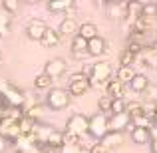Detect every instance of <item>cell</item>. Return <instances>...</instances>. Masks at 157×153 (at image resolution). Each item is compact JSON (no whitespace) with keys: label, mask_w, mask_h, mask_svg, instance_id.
Listing matches in <instances>:
<instances>
[{"label":"cell","mask_w":157,"mask_h":153,"mask_svg":"<svg viewBox=\"0 0 157 153\" xmlns=\"http://www.w3.org/2000/svg\"><path fill=\"white\" fill-rule=\"evenodd\" d=\"M0 103L4 105V109H6L8 105L22 107V103H24V94L20 92L18 88H14L10 82L0 80Z\"/></svg>","instance_id":"1"},{"label":"cell","mask_w":157,"mask_h":153,"mask_svg":"<svg viewBox=\"0 0 157 153\" xmlns=\"http://www.w3.org/2000/svg\"><path fill=\"white\" fill-rule=\"evenodd\" d=\"M88 80H90V86H107V82L111 80V66L109 62H98L90 68V74H88Z\"/></svg>","instance_id":"2"},{"label":"cell","mask_w":157,"mask_h":153,"mask_svg":"<svg viewBox=\"0 0 157 153\" xmlns=\"http://www.w3.org/2000/svg\"><path fill=\"white\" fill-rule=\"evenodd\" d=\"M70 100H72V96H70L68 90L50 88V92H48V96H46V105H48V109L60 111V109H64V107L70 105Z\"/></svg>","instance_id":"3"},{"label":"cell","mask_w":157,"mask_h":153,"mask_svg":"<svg viewBox=\"0 0 157 153\" xmlns=\"http://www.w3.org/2000/svg\"><path fill=\"white\" fill-rule=\"evenodd\" d=\"M109 131V127H107V115L105 113H94L92 117H90V123H88V133L92 135L94 139H101L104 135Z\"/></svg>","instance_id":"4"},{"label":"cell","mask_w":157,"mask_h":153,"mask_svg":"<svg viewBox=\"0 0 157 153\" xmlns=\"http://www.w3.org/2000/svg\"><path fill=\"white\" fill-rule=\"evenodd\" d=\"M88 123H90V117H86L84 113H74L66 121V133L84 137V133H88Z\"/></svg>","instance_id":"5"},{"label":"cell","mask_w":157,"mask_h":153,"mask_svg":"<svg viewBox=\"0 0 157 153\" xmlns=\"http://www.w3.org/2000/svg\"><path fill=\"white\" fill-rule=\"evenodd\" d=\"M107 127H109V131H115V133H123V129H129V131L133 129V125H131V117H129L127 111L107 117Z\"/></svg>","instance_id":"6"},{"label":"cell","mask_w":157,"mask_h":153,"mask_svg":"<svg viewBox=\"0 0 157 153\" xmlns=\"http://www.w3.org/2000/svg\"><path fill=\"white\" fill-rule=\"evenodd\" d=\"M66 68H68L66 60H62V58H52V60H48L46 66H44V74H46L50 80H58V78L64 76Z\"/></svg>","instance_id":"7"},{"label":"cell","mask_w":157,"mask_h":153,"mask_svg":"<svg viewBox=\"0 0 157 153\" xmlns=\"http://www.w3.org/2000/svg\"><path fill=\"white\" fill-rule=\"evenodd\" d=\"M46 22L44 20H38V18H34V20H30V22L26 24V34H28V38L30 40H34V42H40L42 40V36H44V32H46Z\"/></svg>","instance_id":"8"},{"label":"cell","mask_w":157,"mask_h":153,"mask_svg":"<svg viewBox=\"0 0 157 153\" xmlns=\"http://www.w3.org/2000/svg\"><path fill=\"white\" fill-rule=\"evenodd\" d=\"M78 22L72 18V16H68V18H64L60 22V26H58V36L60 38H68V36H76L78 32Z\"/></svg>","instance_id":"9"},{"label":"cell","mask_w":157,"mask_h":153,"mask_svg":"<svg viewBox=\"0 0 157 153\" xmlns=\"http://www.w3.org/2000/svg\"><path fill=\"white\" fill-rule=\"evenodd\" d=\"M92 88L90 86V80L88 78H82V80H76V82H70V88H68V92H70V96H74V98H80V96H84L88 90Z\"/></svg>","instance_id":"10"},{"label":"cell","mask_w":157,"mask_h":153,"mask_svg":"<svg viewBox=\"0 0 157 153\" xmlns=\"http://www.w3.org/2000/svg\"><path fill=\"white\" fill-rule=\"evenodd\" d=\"M131 141L135 145H145V143L151 141V133L147 127H133L131 129Z\"/></svg>","instance_id":"11"},{"label":"cell","mask_w":157,"mask_h":153,"mask_svg":"<svg viewBox=\"0 0 157 153\" xmlns=\"http://www.w3.org/2000/svg\"><path fill=\"white\" fill-rule=\"evenodd\" d=\"M141 14H143V4L141 2H127L125 4V14L123 16H127V20L131 24L141 18Z\"/></svg>","instance_id":"12"},{"label":"cell","mask_w":157,"mask_h":153,"mask_svg":"<svg viewBox=\"0 0 157 153\" xmlns=\"http://www.w3.org/2000/svg\"><path fill=\"white\" fill-rule=\"evenodd\" d=\"M121 141H123V133H115V131H107L104 137L100 139V143L105 147L107 151H109V149H113V147H117Z\"/></svg>","instance_id":"13"},{"label":"cell","mask_w":157,"mask_h":153,"mask_svg":"<svg viewBox=\"0 0 157 153\" xmlns=\"http://www.w3.org/2000/svg\"><path fill=\"white\" fill-rule=\"evenodd\" d=\"M105 52V40L101 38V36H96L94 40H90L88 42V54L90 56H101V54Z\"/></svg>","instance_id":"14"},{"label":"cell","mask_w":157,"mask_h":153,"mask_svg":"<svg viewBox=\"0 0 157 153\" xmlns=\"http://www.w3.org/2000/svg\"><path fill=\"white\" fill-rule=\"evenodd\" d=\"M72 54L76 58H82L84 54H88V40H84L82 36H74L72 38Z\"/></svg>","instance_id":"15"},{"label":"cell","mask_w":157,"mask_h":153,"mask_svg":"<svg viewBox=\"0 0 157 153\" xmlns=\"http://www.w3.org/2000/svg\"><path fill=\"white\" fill-rule=\"evenodd\" d=\"M58 42H60L58 30H54V28H46V32H44L42 40H40L42 48H54V46H58Z\"/></svg>","instance_id":"16"},{"label":"cell","mask_w":157,"mask_h":153,"mask_svg":"<svg viewBox=\"0 0 157 153\" xmlns=\"http://www.w3.org/2000/svg\"><path fill=\"white\" fill-rule=\"evenodd\" d=\"M105 96H109L111 100L123 98V84H119L117 80H109L107 86H105Z\"/></svg>","instance_id":"17"},{"label":"cell","mask_w":157,"mask_h":153,"mask_svg":"<svg viewBox=\"0 0 157 153\" xmlns=\"http://www.w3.org/2000/svg\"><path fill=\"white\" fill-rule=\"evenodd\" d=\"M78 36H82L84 40H94L98 36V26L96 24H92V22H84L80 28H78Z\"/></svg>","instance_id":"18"},{"label":"cell","mask_w":157,"mask_h":153,"mask_svg":"<svg viewBox=\"0 0 157 153\" xmlns=\"http://www.w3.org/2000/svg\"><path fill=\"white\" fill-rule=\"evenodd\" d=\"M129 88L133 90V92H145V90L149 88V80H147L145 74H135L133 80L129 82Z\"/></svg>","instance_id":"19"},{"label":"cell","mask_w":157,"mask_h":153,"mask_svg":"<svg viewBox=\"0 0 157 153\" xmlns=\"http://www.w3.org/2000/svg\"><path fill=\"white\" fill-rule=\"evenodd\" d=\"M46 145H48V147H54V149L60 151L62 147H64V131L52 129V133L48 135V139H46Z\"/></svg>","instance_id":"20"},{"label":"cell","mask_w":157,"mask_h":153,"mask_svg":"<svg viewBox=\"0 0 157 153\" xmlns=\"http://www.w3.org/2000/svg\"><path fill=\"white\" fill-rule=\"evenodd\" d=\"M133 76H135V72H133V68H119L117 70V74H115V80L119 82V84H129L131 80H133Z\"/></svg>","instance_id":"21"},{"label":"cell","mask_w":157,"mask_h":153,"mask_svg":"<svg viewBox=\"0 0 157 153\" xmlns=\"http://www.w3.org/2000/svg\"><path fill=\"white\" fill-rule=\"evenodd\" d=\"M10 24H12V16L6 14L4 10H0V38L8 36V32H10Z\"/></svg>","instance_id":"22"},{"label":"cell","mask_w":157,"mask_h":153,"mask_svg":"<svg viewBox=\"0 0 157 153\" xmlns=\"http://www.w3.org/2000/svg\"><path fill=\"white\" fill-rule=\"evenodd\" d=\"M125 12V4H107V16L111 20H117Z\"/></svg>","instance_id":"23"},{"label":"cell","mask_w":157,"mask_h":153,"mask_svg":"<svg viewBox=\"0 0 157 153\" xmlns=\"http://www.w3.org/2000/svg\"><path fill=\"white\" fill-rule=\"evenodd\" d=\"M52 82H54V80H50L46 74H40V76L34 78V88H36V90H50Z\"/></svg>","instance_id":"24"},{"label":"cell","mask_w":157,"mask_h":153,"mask_svg":"<svg viewBox=\"0 0 157 153\" xmlns=\"http://www.w3.org/2000/svg\"><path fill=\"white\" fill-rule=\"evenodd\" d=\"M72 0H54V2H48V10L52 12H60V10H68L72 6Z\"/></svg>","instance_id":"25"},{"label":"cell","mask_w":157,"mask_h":153,"mask_svg":"<svg viewBox=\"0 0 157 153\" xmlns=\"http://www.w3.org/2000/svg\"><path fill=\"white\" fill-rule=\"evenodd\" d=\"M131 64H135V56L131 52L123 50L119 54V68H131Z\"/></svg>","instance_id":"26"},{"label":"cell","mask_w":157,"mask_h":153,"mask_svg":"<svg viewBox=\"0 0 157 153\" xmlns=\"http://www.w3.org/2000/svg\"><path fill=\"white\" fill-rule=\"evenodd\" d=\"M46 109H48V107H44V105H32L30 109H28L26 117H28V119H32V121H36L38 117H42V115L46 113Z\"/></svg>","instance_id":"27"},{"label":"cell","mask_w":157,"mask_h":153,"mask_svg":"<svg viewBox=\"0 0 157 153\" xmlns=\"http://www.w3.org/2000/svg\"><path fill=\"white\" fill-rule=\"evenodd\" d=\"M111 98L109 96H101L100 98V101H98V109H100V113H107V111H109L111 113Z\"/></svg>","instance_id":"28"},{"label":"cell","mask_w":157,"mask_h":153,"mask_svg":"<svg viewBox=\"0 0 157 153\" xmlns=\"http://www.w3.org/2000/svg\"><path fill=\"white\" fill-rule=\"evenodd\" d=\"M127 107V103L123 98H119V100H113L111 101V115H117V113H123Z\"/></svg>","instance_id":"29"},{"label":"cell","mask_w":157,"mask_h":153,"mask_svg":"<svg viewBox=\"0 0 157 153\" xmlns=\"http://www.w3.org/2000/svg\"><path fill=\"white\" fill-rule=\"evenodd\" d=\"M18 8H20V4H18V0H4L2 2V10L6 12V14H14V12H18Z\"/></svg>","instance_id":"30"},{"label":"cell","mask_w":157,"mask_h":153,"mask_svg":"<svg viewBox=\"0 0 157 153\" xmlns=\"http://www.w3.org/2000/svg\"><path fill=\"white\" fill-rule=\"evenodd\" d=\"M90 153H109V151H107V149H105V147H104V145H101V143H100V141H98V143H94V145H92V147H90Z\"/></svg>","instance_id":"31"},{"label":"cell","mask_w":157,"mask_h":153,"mask_svg":"<svg viewBox=\"0 0 157 153\" xmlns=\"http://www.w3.org/2000/svg\"><path fill=\"white\" fill-rule=\"evenodd\" d=\"M40 153H58V149H54V147H48V145H44L42 149H40Z\"/></svg>","instance_id":"32"},{"label":"cell","mask_w":157,"mask_h":153,"mask_svg":"<svg viewBox=\"0 0 157 153\" xmlns=\"http://www.w3.org/2000/svg\"><path fill=\"white\" fill-rule=\"evenodd\" d=\"M70 153H90V149H84V147H78V149H72Z\"/></svg>","instance_id":"33"},{"label":"cell","mask_w":157,"mask_h":153,"mask_svg":"<svg viewBox=\"0 0 157 153\" xmlns=\"http://www.w3.org/2000/svg\"><path fill=\"white\" fill-rule=\"evenodd\" d=\"M2 115H4V105L0 103V119H2Z\"/></svg>","instance_id":"34"},{"label":"cell","mask_w":157,"mask_h":153,"mask_svg":"<svg viewBox=\"0 0 157 153\" xmlns=\"http://www.w3.org/2000/svg\"><path fill=\"white\" fill-rule=\"evenodd\" d=\"M155 70H157V64H155Z\"/></svg>","instance_id":"35"},{"label":"cell","mask_w":157,"mask_h":153,"mask_svg":"<svg viewBox=\"0 0 157 153\" xmlns=\"http://www.w3.org/2000/svg\"><path fill=\"white\" fill-rule=\"evenodd\" d=\"M0 58H2V56H0Z\"/></svg>","instance_id":"36"}]
</instances>
